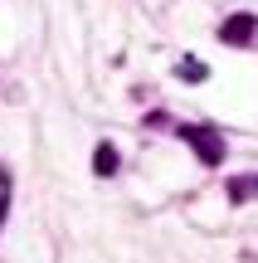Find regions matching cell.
I'll return each mask as SVG.
<instances>
[{"mask_svg": "<svg viewBox=\"0 0 258 263\" xmlns=\"http://www.w3.org/2000/svg\"><path fill=\"white\" fill-rule=\"evenodd\" d=\"M181 137L195 146V156H200L205 166H220V161H224V137H220L214 127H195V122H185Z\"/></svg>", "mask_w": 258, "mask_h": 263, "instance_id": "6da1fadb", "label": "cell"}, {"mask_svg": "<svg viewBox=\"0 0 258 263\" xmlns=\"http://www.w3.org/2000/svg\"><path fill=\"white\" fill-rule=\"evenodd\" d=\"M253 34H258V20L253 15H229L220 25V39H224V44H249Z\"/></svg>", "mask_w": 258, "mask_h": 263, "instance_id": "7a4b0ae2", "label": "cell"}, {"mask_svg": "<svg viewBox=\"0 0 258 263\" xmlns=\"http://www.w3.org/2000/svg\"><path fill=\"white\" fill-rule=\"evenodd\" d=\"M117 166H122V161H117V146H112V141H97L93 171H97V176H117Z\"/></svg>", "mask_w": 258, "mask_h": 263, "instance_id": "3957f363", "label": "cell"}, {"mask_svg": "<svg viewBox=\"0 0 258 263\" xmlns=\"http://www.w3.org/2000/svg\"><path fill=\"white\" fill-rule=\"evenodd\" d=\"M258 195V171H253V176H234L229 180V200H234V205H244V200H253Z\"/></svg>", "mask_w": 258, "mask_h": 263, "instance_id": "277c9868", "label": "cell"}, {"mask_svg": "<svg viewBox=\"0 0 258 263\" xmlns=\"http://www.w3.org/2000/svg\"><path fill=\"white\" fill-rule=\"evenodd\" d=\"M175 73H181L185 83H205V64H200V59H181V64H175Z\"/></svg>", "mask_w": 258, "mask_h": 263, "instance_id": "5b68a950", "label": "cell"}]
</instances>
